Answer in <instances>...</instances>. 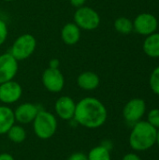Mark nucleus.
I'll list each match as a JSON object with an SVG mask.
<instances>
[{
    "label": "nucleus",
    "instance_id": "1",
    "mask_svg": "<svg viewBox=\"0 0 159 160\" xmlns=\"http://www.w3.org/2000/svg\"><path fill=\"white\" fill-rule=\"evenodd\" d=\"M108 118L105 105L97 98L86 97L76 103L73 120L79 126L96 129L102 127Z\"/></svg>",
    "mask_w": 159,
    "mask_h": 160
},
{
    "label": "nucleus",
    "instance_id": "2",
    "mask_svg": "<svg viewBox=\"0 0 159 160\" xmlns=\"http://www.w3.org/2000/svg\"><path fill=\"white\" fill-rule=\"evenodd\" d=\"M157 129L147 121H139L134 124L129 135L128 142L132 150L144 152L155 146L157 142Z\"/></svg>",
    "mask_w": 159,
    "mask_h": 160
},
{
    "label": "nucleus",
    "instance_id": "3",
    "mask_svg": "<svg viewBox=\"0 0 159 160\" xmlns=\"http://www.w3.org/2000/svg\"><path fill=\"white\" fill-rule=\"evenodd\" d=\"M32 123L34 133L40 140L51 139L56 133L58 128L56 116L43 109L38 112Z\"/></svg>",
    "mask_w": 159,
    "mask_h": 160
},
{
    "label": "nucleus",
    "instance_id": "4",
    "mask_svg": "<svg viewBox=\"0 0 159 160\" xmlns=\"http://www.w3.org/2000/svg\"><path fill=\"white\" fill-rule=\"evenodd\" d=\"M37 48V39L31 34L19 36L11 45L9 53L19 62L29 58Z\"/></svg>",
    "mask_w": 159,
    "mask_h": 160
},
{
    "label": "nucleus",
    "instance_id": "5",
    "mask_svg": "<svg viewBox=\"0 0 159 160\" xmlns=\"http://www.w3.org/2000/svg\"><path fill=\"white\" fill-rule=\"evenodd\" d=\"M73 22L81 30L92 31L99 26L100 16L94 8L82 6L76 9L73 16Z\"/></svg>",
    "mask_w": 159,
    "mask_h": 160
},
{
    "label": "nucleus",
    "instance_id": "6",
    "mask_svg": "<svg viewBox=\"0 0 159 160\" xmlns=\"http://www.w3.org/2000/svg\"><path fill=\"white\" fill-rule=\"evenodd\" d=\"M146 112V103L142 98L130 99L123 109V116L127 123L134 125L141 121Z\"/></svg>",
    "mask_w": 159,
    "mask_h": 160
},
{
    "label": "nucleus",
    "instance_id": "7",
    "mask_svg": "<svg viewBox=\"0 0 159 160\" xmlns=\"http://www.w3.org/2000/svg\"><path fill=\"white\" fill-rule=\"evenodd\" d=\"M41 82L45 89L51 93H59L65 86V78L59 68H46L42 73Z\"/></svg>",
    "mask_w": 159,
    "mask_h": 160
},
{
    "label": "nucleus",
    "instance_id": "8",
    "mask_svg": "<svg viewBox=\"0 0 159 160\" xmlns=\"http://www.w3.org/2000/svg\"><path fill=\"white\" fill-rule=\"evenodd\" d=\"M22 95L21 84L15 81H8L0 84V101L4 105H10L17 102Z\"/></svg>",
    "mask_w": 159,
    "mask_h": 160
},
{
    "label": "nucleus",
    "instance_id": "9",
    "mask_svg": "<svg viewBox=\"0 0 159 160\" xmlns=\"http://www.w3.org/2000/svg\"><path fill=\"white\" fill-rule=\"evenodd\" d=\"M18 61L9 52L0 54V84L12 81L18 72Z\"/></svg>",
    "mask_w": 159,
    "mask_h": 160
},
{
    "label": "nucleus",
    "instance_id": "10",
    "mask_svg": "<svg viewBox=\"0 0 159 160\" xmlns=\"http://www.w3.org/2000/svg\"><path fill=\"white\" fill-rule=\"evenodd\" d=\"M157 20L151 13H142L138 15L133 22V30L138 34L149 36L157 29Z\"/></svg>",
    "mask_w": 159,
    "mask_h": 160
},
{
    "label": "nucleus",
    "instance_id": "11",
    "mask_svg": "<svg viewBox=\"0 0 159 160\" xmlns=\"http://www.w3.org/2000/svg\"><path fill=\"white\" fill-rule=\"evenodd\" d=\"M41 108L31 102H24L17 106L14 112L15 121L21 125H28L34 121Z\"/></svg>",
    "mask_w": 159,
    "mask_h": 160
},
{
    "label": "nucleus",
    "instance_id": "12",
    "mask_svg": "<svg viewBox=\"0 0 159 160\" xmlns=\"http://www.w3.org/2000/svg\"><path fill=\"white\" fill-rule=\"evenodd\" d=\"M76 109V102L68 96H62L57 98L54 103V111L56 116L64 121L73 120Z\"/></svg>",
    "mask_w": 159,
    "mask_h": 160
},
{
    "label": "nucleus",
    "instance_id": "13",
    "mask_svg": "<svg viewBox=\"0 0 159 160\" xmlns=\"http://www.w3.org/2000/svg\"><path fill=\"white\" fill-rule=\"evenodd\" d=\"M61 38L63 42L68 46L75 45L81 38V29L73 22L66 23L61 30Z\"/></svg>",
    "mask_w": 159,
    "mask_h": 160
},
{
    "label": "nucleus",
    "instance_id": "14",
    "mask_svg": "<svg viewBox=\"0 0 159 160\" xmlns=\"http://www.w3.org/2000/svg\"><path fill=\"white\" fill-rule=\"evenodd\" d=\"M99 77L93 71H83L77 77L78 86L84 91H93L99 86Z\"/></svg>",
    "mask_w": 159,
    "mask_h": 160
},
{
    "label": "nucleus",
    "instance_id": "15",
    "mask_svg": "<svg viewBox=\"0 0 159 160\" xmlns=\"http://www.w3.org/2000/svg\"><path fill=\"white\" fill-rule=\"evenodd\" d=\"M15 123L13 110L7 105H0V135L7 134Z\"/></svg>",
    "mask_w": 159,
    "mask_h": 160
},
{
    "label": "nucleus",
    "instance_id": "16",
    "mask_svg": "<svg viewBox=\"0 0 159 160\" xmlns=\"http://www.w3.org/2000/svg\"><path fill=\"white\" fill-rule=\"evenodd\" d=\"M143 51L150 57H159V33L147 36L143 42Z\"/></svg>",
    "mask_w": 159,
    "mask_h": 160
},
{
    "label": "nucleus",
    "instance_id": "17",
    "mask_svg": "<svg viewBox=\"0 0 159 160\" xmlns=\"http://www.w3.org/2000/svg\"><path fill=\"white\" fill-rule=\"evenodd\" d=\"M8 140L14 143H22L26 139V131L22 125H16V123L9 128L7 133Z\"/></svg>",
    "mask_w": 159,
    "mask_h": 160
},
{
    "label": "nucleus",
    "instance_id": "18",
    "mask_svg": "<svg viewBox=\"0 0 159 160\" xmlns=\"http://www.w3.org/2000/svg\"><path fill=\"white\" fill-rule=\"evenodd\" d=\"M87 158L88 160H112L111 151L102 145H97L89 151L87 154Z\"/></svg>",
    "mask_w": 159,
    "mask_h": 160
},
{
    "label": "nucleus",
    "instance_id": "19",
    "mask_svg": "<svg viewBox=\"0 0 159 160\" xmlns=\"http://www.w3.org/2000/svg\"><path fill=\"white\" fill-rule=\"evenodd\" d=\"M114 28L117 32L127 35L132 32L133 30V22L126 17L117 18L114 22Z\"/></svg>",
    "mask_w": 159,
    "mask_h": 160
},
{
    "label": "nucleus",
    "instance_id": "20",
    "mask_svg": "<svg viewBox=\"0 0 159 160\" xmlns=\"http://www.w3.org/2000/svg\"><path fill=\"white\" fill-rule=\"evenodd\" d=\"M149 82H150V87L152 91L156 95L159 96V66L153 70L150 76Z\"/></svg>",
    "mask_w": 159,
    "mask_h": 160
},
{
    "label": "nucleus",
    "instance_id": "21",
    "mask_svg": "<svg viewBox=\"0 0 159 160\" xmlns=\"http://www.w3.org/2000/svg\"><path fill=\"white\" fill-rule=\"evenodd\" d=\"M147 122L156 128L157 129L159 128V109H153L148 112L147 115Z\"/></svg>",
    "mask_w": 159,
    "mask_h": 160
},
{
    "label": "nucleus",
    "instance_id": "22",
    "mask_svg": "<svg viewBox=\"0 0 159 160\" xmlns=\"http://www.w3.org/2000/svg\"><path fill=\"white\" fill-rule=\"evenodd\" d=\"M8 35V29L6 22L2 19H0V46H2L5 41L7 40Z\"/></svg>",
    "mask_w": 159,
    "mask_h": 160
},
{
    "label": "nucleus",
    "instance_id": "23",
    "mask_svg": "<svg viewBox=\"0 0 159 160\" xmlns=\"http://www.w3.org/2000/svg\"><path fill=\"white\" fill-rule=\"evenodd\" d=\"M67 160H88L87 155L82 152H76L71 154Z\"/></svg>",
    "mask_w": 159,
    "mask_h": 160
},
{
    "label": "nucleus",
    "instance_id": "24",
    "mask_svg": "<svg viewBox=\"0 0 159 160\" xmlns=\"http://www.w3.org/2000/svg\"><path fill=\"white\" fill-rule=\"evenodd\" d=\"M122 160H142V158H140L139 155H137L135 153H128L123 157Z\"/></svg>",
    "mask_w": 159,
    "mask_h": 160
},
{
    "label": "nucleus",
    "instance_id": "25",
    "mask_svg": "<svg viewBox=\"0 0 159 160\" xmlns=\"http://www.w3.org/2000/svg\"><path fill=\"white\" fill-rule=\"evenodd\" d=\"M69 3L72 7L78 8L84 6V4L86 3V0H69Z\"/></svg>",
    "mask_w": 159,
    "mask_h": 160
},
{
    "label": "nucleus",
    "instance_id": "26",
    "mask_svg": "<svg viewBox=\"0 0 159 160\" xmlns=\"http://www.w3.org/2000/svg\"><path fill=\"white\" fill-rule=\"evenodd\" d=\"M60 67V61L57 58L51 59L49 62V68H59Z\"/></svg>",
    "mask_w": 159,
    "mask_h": 160
},
{
    "label": "nucleus",
    "instance_id": "27",
    "mask_svg": "<svg viewBox=\"0 0 159 160\" xmlns=\"http://www.w3.org/2000/svg\"><path fill=\"white\" fill-rule=\"evenodd\" d=\"M100 145H102L103 147H105V148L108 149L109 151H112V148H113V143H112V142L110 141V140H104V141L101 142Z\"/></svg>",
    "mask_w": 159,
    "mask_h": 160
},
{
    "label": "nucleus",
    "instance_id": "28",
    "mask_svg": "<svg viewBox=\"0 0 159 160\" xmlns=\"http://www.w3.org/2000/svg\"><path fill=\"white\" fill-rule=\"evenodd\" d=\"M0 160H15V159H14V158H13L11 155H9V154H7V153H1V154H0Z\"/></svg>",
    "mask_w": 159,
    "mask_h": 160
},
{
    "label": "nucleus",
    "instance_id": "29",
    "mask_svg": "<svg viewBox=\"0 0 159 160\" xmlns=\"http://www.w3.org/2000/svg\"><path fill=\"white\" fill-rule=\"evenodd\" d=\"M156 144H157L159 147V128L157 129V142H156Z\"/></svg>",
    "mask_w": 159,
    "mask_h": 160
},
{
    "label": "nucleus",
    "instance_id": "30",
    "mask_svg": "<svg viewBox=\"0 0 159 160\" xmlns=\"http://www.w3.org/2000/svg\"><path fill=\"white\" fill-rule=\"evenodd\" d=\"M5 2H12V1H15V0H3Z\"/></svg>",
    "mask_w": 159,
    "mask_h": 160
}]
</instances>
